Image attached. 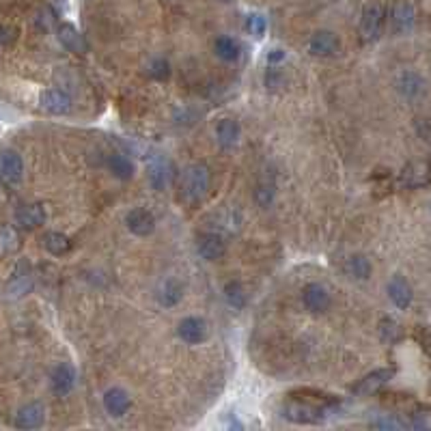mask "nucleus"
I'll return each instance as SVG.
<instances>
[{"label": "nucleus", "instance_id": "1", "mask_svg": "<svg viewBox=\"0 0 431 431\" xmlns=\"http://www.w3.org/2000/svg\"><path fill=\"white\" fill-rule=\"evenodd\" d=\"M210 190V168L205 164H190L182 175V194L188 203L203 200Z\"/></svg>", "mask_w": 431, "mask_h": 431}, {"label": "nucleus", "instance_id": "2", "mask_svg": "<svg viewBox=\"0 0 431 431\" xmlns=\"http://www.w3.org/2000/svg\"><path fill=\"white\" fill-rule=\"evenodd\" d=\"M328 412H330V408L315 406V404H310V401H300V399L285 401L282 408H280L282 418L298 423V425H317L324 420V416Z\"/></svg>", "mask_w": 431, "mask_h": 431}, {"label": "nucleus", "instance_id": "3", "mask_svg": "<svg viewBox=\"0 0 431 431\" xmlns=\"http://www.w3.org/2000/svg\"><path fill=\"white\" fill-rule=\"evenodd\" d=\"M384 18H386V11H384L382 0H371V3L364 5L362 18H360V39L364 43H371L380 37L382 28H384Z\"/></svg>", "mask_w": 431, "mask_h": 431}, {"label": "nucleus", "instance_id": "4", "mask_svg": "<svg viewBox=\"0 0 431 431\" xmlns=\"http://www.w3.org/2000/svg\"><path fill=\"white\" fill-rule=\"evenodd\" d=\"M431 182V162L429 160H412L401 170V186L404 188H423Z\"/></svg>", "mask_w": 431, "mask_h": 431}, {"label": "nucleus", "instance_id": "5", "mask_svg": "<svg viewBox=\"0 0 431 431\" xmlns=\"http://www.w3.org/2000/svg\"><path fill=\"white\" fill-rule=\"evenodd\" d=\"M302 302L310 313H326L332 304V298L322 282H308L302 292Z\"/></svg>", "mask_w": 431, "mask_h": 431}, {"label": "nucleus", "instance_id": "6", "mask_svg": "<svg viewBox=\"0 0 431 431\" xmlns=\"http://www.w3.org/2000/svg\"><path fill=\"white\" fill-rule=\"evenodd\" d=\"M395 376V369H378V371H373L369 373V376H364L354 388L352 392L356 397H369V395H376L380 388H384Z\"/></svg>", "mask_w": 431, "mask_h": 431}, {"label": "nucleus", "instance_id": "7", "mask_svg": "<svg viewBox=\"0 0 431 431\" xmlns=\"http://www.w3.org/2000/svg\"><path fill=\"white\" fill-rule=\"evenodd\" d=\"M24 177V162L22 156L13 149H5L0 153V179L5 184H20Z\"/></svg>", "mask_w": 431, "mask_h": 431}, {"label": "nucleus", "instance_id": "8", "mask_svg": "<svg viewBox=\"0 0 431 431\" xmlns=\"http://www.w3.org/2000/svg\"><path fill=\"white\" fill-rule=\"evenodd\" d=\"M210 334V328H207V322L200 320V317H186L179 322L177 326V336L188 343V345H198L203 343Z\"/></svg>", "mask_w": 431, "mask_h": 431}, {"label": "nucleus", "instance_id": "9", "mask_svg": "<svg viewBox=\"0 0 431 431\" xmlns=\"http://www.w3.org/2000/svg\"><path fill=\"white\" fill-rule=\"evenodd\" d=\"M125 224H128L130 231L134 235H138V238H147V235H151L156 231V218H153V214L147 212V210H142V207L132 210L125 216Z\"/></svg>", "mask_w": 431, "mask_h": 431}, {"label": "nucleus", "instance_id": "10", "mask_svg": "<svg viewBox=\"0 0 431 431\" xmlns=\"http://www.w3.org/2000/svg\"><path fill=\"white\" fill-rule=\"evenodd\" d=\"M50 384H52V392L59 395V397H65L74 390L76 386V369L67 362H61L52 371L50 376Z\"/></svg>", "mask_w": 431, "mask_h": 431}, {"label": "nucleus", "instance_id": "11", "mask_svg": "<svg viewBox=\"0 0 431 431\" xmlns=\"http://www.w3.org/2000/svg\"><path fill=\"white\" fill-rule=\"evenodd\" d=\"M39 106L50 114H67L71 110V97L61 89H46L39 95Z\"/></svg>", "mask_w": 431, "mask_h": 431}, {"label": "nucleus", "instance_id": "12", "mask_svg": "<svg viewBox=\"0 0 431 431\" xmlns=\"http://www.w3.org/2000/svg\"><path fill=\"white\" fill-rule=\"evenodd\" d=\"M104 408L110 416L121 418L128 414V410L132 408V397L128 395V390L123 388H110L104 395Z\"/></svg>", "mask_w": 431, "mask_h": 431}, {"label": "nucleus", "instance_id": "13", "mask_svg": "<svg viewBox=\"0 0 431 431\" xmlns=\"http://www.w3.org/2000/svg\"><path fill=\"white\" fill-rule=\"evenodd\" d=\"M46 420V408L39 404V401H33V404H26L18 410L15 414V427L18 429H37L41 427Z\"/></svg>", "mask_w": 431, "mask_h": 431}, {"label": "nucleus", "instance_id": "14", "mask_svg": "<svg viewBox=\"0 0 431 431\" xmlns=\"http://www.w3.org/2000/svg\"><path fill=\"white\" fill-rule=\"evenodd\" d=\"M416 22V9L410 0H397L392 7V28L397 33H408Z\"/></svg>", "mask_w": 431, "mask_h": 431}, {"label": "nucleus", "instance_id": "15", "mask_svg": "<svg viewBox=\"0 0 431 431\" xmlns=\"http://www.w3.org/2000/svg\"><path fill=\"white\" fill-rule=\"evenodd\" d=\"M308 50L315 56H334L341 50V41L332 31H317L308 41Z\"/></svg>", "mask_w": 431, "mask_h": 431}, {"label": "nucleus", "instance_id": "16", "mask_svg": "<svg viewBox=\"0 0 431 431\" xmlns=\"http://www.w3.org/2000/svg\"><path fill=\"white\" fill-rule=\"evenodd\" d=\"M33 289V274H31V266L28 264H18V270L13 274V278L7 285V296L9 298H22L28 292Z\"/></svg>", "mask_w": 431, "mask_h": 431}, {"label": "nucleus", "instance_id": "17", "mask_svg": "<svg viewBox=\"0 0 431 431\" xmlns=\"http://www.w3.org/2000/svg\"><path fill=\"white\" fill-rule=\"evenodd\" d=\"M196 252L203 256L205 261H220L226 252V246L218 233H205V235H200L196 244Z\"/></svg>", "mask_w": 431, "mask_h": 431}, {"label": "nucleus", "instance_id": "18", "mask_svg": "<svg viewBox=\"0 0 431 431\" xmlns=\"http://www.w3.org/2000/svg\"><path fill=\"white\" fill-rule=\"evenodd\" d=\"M425 80L416 71H404L397 80V89L406 100H418L425 95Z\"/></svg>", "mask_w": 431, "mask_h": 431}, {"label": "nucleus", "instance_id": "19", "mask_svg": "<svg viewBox=\"0 0 431 431\" xmlns=\"http://www.w3.org/2000/svg\"><path fill=\"white\" fill-rule=\"evenodd\" d=\"M156 298L162 306L170 308V306H177L184 298V287L179 280L175 278H164L160 285H158V289H156Z\"/></svg>", "mask_w": 431, "mask_h": 431}, {"label": "nucleus", "instance_id": "20", "mask_svg": "<svg viewBox=\"0 0 431 431\" xmlns=\"http://www.w3.org/2000/svg\"><path fill=\"white\" fill-rule=\"evenodd\" d=\"M388 296L397 308H408L412 304V287L404 276H392L388 282Z\"/></svg>", "mask_w": 431, "mask_h": 431}, {"label": "nucleus", "instance_id": "21", "mask_svg": "<svg viewBox=\"0 0 431 431\" xmlns=\"http://www.w3.org/2000/svg\"><path fill=\"white\" fill-rule=\"evenodd\" d=\"M15 222L22 228H37L46 222V207L41 203H31V205H22L15 212Z\"/></svg>", "mask_w": 431, "mask_h": 431}, {"label": "nucleus", "instance_id": "22", "mask_svg": "<svg viewBox=\"0 0 431 431\" xmlns=\"http://www.w3.org/2000/svg\"><path fill=\"white\" fill-rule=\"evenodd\" d=\"M59 41L63 43L65 50L74 52V54H84L89 52V46H86L84 37L80 35V31L71 24H61L59 26Z\"/></svg>", "mask_w": 431, "mask_h": 431}, {"label": "nucleus", "instance_id": "23", "mask_svg": "<svg viewBox=\"0 0 431 431\" xmlns=\"http://www.w3.org/2000/svg\"><path fill=\"white\" fill-rule=\"evenodd\" d=\"M240 134H242V130H240V123L235 119H220L216 125L218 142L224 149H233L240 142Z\"/></svg>", "mask_w": 431, "mask_h": 431}, {"label": "nucleus", "instance_id": "24", "mask_svg": "<svg viewBox=\"0 0 431 431\" xmlns=\"http://www.w3.org/2000/svg\"><path fill=\"white\" fill-rule=\"evenodd\" d=\"M147 177H149V184L156 188V190H164L170 182V164L168 160L156 156L151 162H149V168H147Z\"/></svg>", "mask_w": 431, "mask_h": 431}, {"label": "nucleus", "instance_id": "25", "mask_svg": "<svg viewBox=\"0 0 431 431\" xmlns=\"http://www.w3.org/2000/svg\"><path fill=\"white\" fill-rule=\"evenodd\" d=\"M106 164H108L112 175L117 179H121V182H128V179L134 177V164L123 153H110Z\"/></svg>", "mask_w": 431, "mask_h": 431}, {"label": "nucleus", "instance_id": "26", "mask_svg": "<svg viewBox=\"0 0 431 431\" xmlns=\"http://www.w3.org/2000/svg\"><path fill=\"white\" fill-rule=\"evenodd\" d=\"M43 246H46V250L50 254L63 256V254H67L71 250V240L67 235L59 233V231H50V233L43 235Z\"/></svg>", "mask_w": 431, "mask_h": 431}, {"label": "nucleus", "instance_id": "27", "mask_svg": "<svg viewBox=\"0 0 431 431\" xmlns=\"http://www.w3.org/2000/svg\"><path fill=\"white\" fill-rule=\"evenodd\" d=\"M214 50L218 54V59H222L224 63H233L240 59V43L233 37H218L214 43Z\"/></svg>", "mask_w": 431, "mask_h": 431}, {"label": "nucleus", "instance_id": "28", "mask_svg": "<svg viewBox=\"0 0 431 431\" xmlns=\"http://www.w3.org/2000/svg\"><path fill=\"white\" fill-rule=\"evenodd\" d=\"M345 272L356 280H367L371 276V261L364 254H354L348 259V264H345Z\"/></svg>", "mask_w": 431, "mask_h": 431}, {"label": "nucleus", "instance_id": "29", "mask_svg": "<svg viewBox=\"0 0 431 431\" xmlns=\"http://www.w3.org/2000/svg\"><path fill=\"white\" fill-rule=\"evenodd\" d=\"M224 298H226V302H228V306H231V308L242 310L246 306V292H244L242 282H238V280L226 282L224 285Z\"/></svg>", "mask_w": 431, "mask_h": 431}, {"label": "nucleus", "instance_id": "30", "mask_svg": "<svg viewBox=\"0 0 431 431\" xmlns=\"http://www.w3.org/2000/svg\"><path fill=\"white\" fill-rule=\"evenodd\" d=\"M244 28H246V33H248L250 37L264 39V35H266V31H268V20H266L261 13H250V15L246 18Z\"/></svg>", "mask_w": 431, "mask_h": 431}, {"label": "nucleus", "instance_id": "31", "mask_svg": "<svg viewBox=\"0 0 431 431\" xmlns=\"http://www.w3.org/2000/svg\"><path fill=\"white\" fill-rule=\"evenodd\" d=\"M20 240L18 233L13 231L11 226H0V254H9L13 250H18Z\"/></svg>", "mask_w": 431, "mask_h": 431}, {"label": "nucleus", "instance_id": "32", "mask_svg": "<svg viewBox=\"0 0 431 431\" xmlns=\"http://www.w3.org/2000/svg\"><path fill=\"white\" fill-rule=\"evenodd\" d=\"M380 334H382V338L386 341V343H395V341H399L401 338V326L395 322V320H382V324H380Z\"/></svg>", "mask_w": 431, "mask_h": 431}, {"label": "nucleus", "instance_id": "33", "mask_svg": "<svg viewBox=\"0 0 431 431\" xmlns=\"http://www.w3.org/2000/svg\"><path fill=\"white\" fill-rule=\"evenodd\" d=\"M168 74H170V65H168L166 59H153L149 63V76L153 80H166Z\"/></svg>", "mask_w": 431, "mask_h": 431}, {"label": "nucleus", "instance_id": "34", "mask_svg": "<svg viewBox=\"0 0 431 431\" xmlns=\"http://www.w3.org/2000/svg\"><path fill=\"white\" fill-rule=\"evenodd\" d=\"M254 198L261 207H270V203L274 200V186L270 184H259V188L254 190Z\"/></svg>", "mask_w": 431, "mask_h": 431}, {"label": "nucleus", "instance_id": "35", "mask_svg": "<svg viewBox=\"0 0 431 431\" xmlns=\"http://www.w3.org/2000/svg\"><path fill=\"white\" fill-rule=\"evenodd\" d=\"M414 429H431V410H420L416 414H412V423Z\"/></svg>", "mask_w": 431, "mask_h": 431}, {"label": "nucleus", "instance_id": "36", "mask_svg": "<svg viewBox=\"0 0 431 431\" xmlns=\"http://www.w3.org/2000/svg\"><path fill=\"white\" fill-rule=\"evenodd\" d=\"M371 425H373V427H378V429H404V427H406L399 418H390V416H386V418H378V420H373Z\"/></svg>", "mask_w": 431, "mask_h": 431}, {"label": "nucleus", "instance_id": "37", "mask_svg": "<svg viewBox=\"0 0 431 431\" xmlns=\"http://www.w3.org/2000/svg\"><path fill=\"white\" fill-rule=\"evenodd\" d=\"M18 31L15 28H9V26H0V46H5V43H11L15 39Z\"/></svg>", "mask_w": 431, "mask_h": 431}, {"label": "nucleus", "instance_id": "38", "mask_svg": "<svg viewBox=\"0 0 431 431\" xmlns=\"http://www.w3.org/2000/svg\"><path fill=\"white\" fill-rule=\"evenodd\" d=\"M282 59H285V52H282V50H278V48H276V50H272V52L268 54V63H270V65L280 63Z\"/></svg>", "mask_w": 431, "mask_h": 431}]
</instances>
